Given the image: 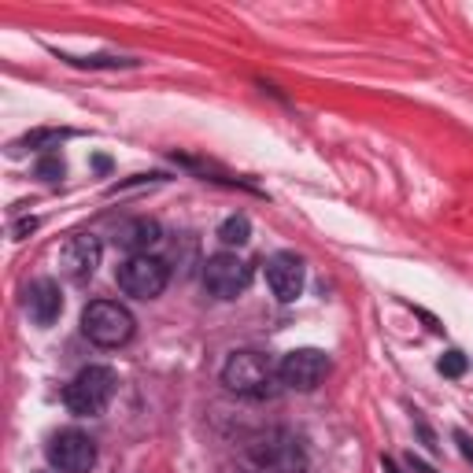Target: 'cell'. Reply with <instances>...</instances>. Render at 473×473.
<instances>
[{"label":"cell","mask_w":473,"mask_h":473,"mask_svg":"<svg viewBox=\"0 0 473 473\" xmlns=\"http://www.w3.org/2000/svg\"><path fill=\"white\" fill-rule=\"evenodd\" d=\"M166 263L156 259V255H129L122 266H119V289L133 299H156L163 289H166Z\"/></svg>","instance_id":"obj_4"},{"label":"cell","mask_w":473,"mask_h":473,"mask_svg":"<svg viewBox=\"0 0 473 473\" xmlns=\"http://www.w3.org/2000/svg\"><path fill=\"white\" fill-rule=\"evenodd\" d=\"M33 229H38V219H30V222H19V226H15L19 236H22V233H33Z\"/></svg>","instance_id":"obj_20"},{"label":"cell","mask_w":473,"mask_h":473,"mask_svg":"<svg viewBox=\"0 0 473 473\" xmlns=\"http://www.w3.org/2000/svg\"><path fill=\"white\" fill-rule=\"evenodd\" d=\"M67 138H75V129H33V133H26V138H22V145H30V148H52V145H59Z\"/></svg>","instance_id":"obj_14"},{"label":"cell","mask_w":473,"mask_h":473,"mask_svg":"<svg viewBox=\"0 0 473 473\" xmlns=\"http://www.w3.org/2000/svg\"><path fill=\"white\" fill-rule=\"evenodd\" d=\"M219 241H222L226 248L248 245V241H252V222H248V215H229V219L219 226Z\"/></svg>","instance_id":"obj_13"},{"label":"cell","mask_w":473,"mask_h":473,"mask_svg":"<svg viewBox=\"0 0 473 473\" xmlns=\"http://www.w3.org/2000/svg\"><path fill=\"white\" fill-rule=\"evenodd\" d=\"M26 311L38 326H52L63 311V296H59V285L41 278V281H30L26 289Z\"/></svg>","instance_id":"obj_12"},{"label":"cell","mask_w":473,"mask_h":473,"mask_svg":"<svg viewBox=\"0 0 473 473\" xmlns=\"http://www.w3.org/2000/svg\"><path fill=\"white\" fill-rule=\"evenodd\" d=\"M274 381H281L278 366L270 362L266 355H259V352H236L222 366V385L233 396H248V399L274 396Z\"/></svg>","instance_id":"obj_1"},{"label":"cell","mask_w":473,"mask_h":473,"mask_svg":"<svg viewBox=\"0 0 473 473\" xmlns=\"http://www.w3.org/2000/svg\"><path fill=\"white\" fill-rule=\"evenodd\" d=\"M133 329H138V322H133V315L115 299H93L89 308L82 311V333L89 336L96 348H122V344H129Z\"/></svg>","instance_id":"obj_3"},{"label":"cell","mask_w":473,"mask_h":473,"mask_svg":"<svg viewBox=\"0 0 473 473\" xmlns=\"http://www.w3.org/2000/svg\"><path fill=\"white\" fill-rule=\"evenodd\" d=\"M381 466H385V473H399V466L392 459H381Z\"/></svg>","instance_id":"obj_21"},{"label":"cell","mask_w":473,"mask_h":473,"mask_svg":"<svg viewBox=\"0 0 473 473\" xmlns=\"http://www.w3.org/2000/svg\"><path fill=\"white\" fill-rule=\"evenodd\" d=\"M63 174H67V166H63V159H59V156H45V159L38 163V178H41V182H49V185L63 182Z\"/></svg>","instance_id":"obj_17"},{"label":"cell","mask_w":473,"mask_h":473,"mask_svg":"<svg viewBox=\"0 0 473 473\" xmlns=\"http://www.w3.org/2000/svg\"><path fill=\"white\" fill-rule=\"evenodd\" d=\"M255 455V473H303L308 469V459H303L299 444L289 441V436H266L252 448Z\"/></svg>","instance_id":"obj_8"},{"label":"cell","mask_w":473,"mask_h":473,"mask_svg":"<svg viewBox=\"0 0 473 473\" xmlns=\"http://www.w3.org/2000/svg\"><path fill=\"white\" fill-rule=\"evenodd\" d=\"M407 466H411V469H415V473H436V469H433V466H429V462H422V459H418V455H415V451H411V455H407Z\"/></svg>","instance_id":"obj_19"},{"label":"cell","mask_w":473,"mask_h":473,"mask_svg":"<svg viewBox=\"0 0 473 473\" xmlns=\"http://www.w3.org/2000/svg\"><path fill=\"white\" fill-rule=\"evenodd\" d=\"M45 455H49V466L59 473H89L96 466V444L78 429L56 433L45 448Z\"/></svg>","instance_id":"obj_6"},{"label":"cell","mask_w":473,"mask_h":473,"mask_svg":"<svg viewBox=\"0 0 473 473\" xmlns=\"http://www.w3.org/2000/svg\"><path fill=\"white\" fill-rule=\"evenodd\" d=\"M455 444H459V451L466 455V462H473V436L459 429V433H455Z\"/></svg>","instance_id":"obj_18"},{"label":"cell","mask_w":473,"mask_h":473,"mask_svg":"<svg viewBox=\"0 0 473 473\" xmlns=\"http://www.w3.org/2000/svg\"><path fill=\"white\" fill-rule=\"evenodd\" d=\"M266 285L281 303H292L303 292V259L292 252H278L266 263Z\"/></svg>","instance_id":"obj_10"},{"label":"cell","mask_w":473,"mask_h":473,"mask_svg":"<svg viewBox=\"0 0 473 473\" xmlns=\"http://www.w3.org/2000/svg\"><path fill=\"white\" fill-rule=\"evenodd\" d=\"M115 388H119V378H115L112 366H85L82 374L63 388V403L71 415L93 418V415H104Z\"/></svg>","instance_id":"obj_2"},{"label":"cell","mask_w":473,"mask_h":473,"mask_svg":"<svg viewBox=\"0 0 473 473\" xmlns=\"http://www.w3.org/2000/svg\"><path fill=\"white\" fill-rule=\"evenodd\" d=\"M100 241L93 233H75V236H67V245L59 248V270L71 281H89L96 274V266H100Z\"/></svg>","instance_id":"obj_9"},{"label":"cell","mask_w":473,"mask_h":473,"mask_svg":"<svg viewBox=\"0 0 473 473\" xmlns=\"http://www.w3.org/2000/svg\"><path fill=\"white\" fill-rule=\"evenodd\" d=\"M466 366H469V362H466V355H462V352H455V348H451V352H444V355H441V362H436V370H441L444 378H462V374H466Z\"/></svg>","instance_id":"obj_16"},{"label":"cell","mask_w":473,"mask_h":473,"mask_svg":"<svg viewBox=\"0 0 473 473\" xmlns=\"http://www.w3.org/2000/svg\"><path fill=\"white\" fill-rule=\"evenodd\" d=\"M59 59H67V63H75V67H138V59H119V56H59Z\"/></svg>","instance_id":"obj_15"},{"label":"cell","mask_w":473,"mask_h":473,"mask_svg":"<svg viewBox=\"0 0 473 473\" xmlns=\"http://www.w3.org/2000/svg\"><path fill=\"white\" fill-rule=\"evenodd\" d=\"M252 285V266L236 252H219L204 263V289L215 299H236Z\"/></svg>","instance_id":"obj_5"},{"label":"cell","mask_w":473,"mask_h":473,"mask_svg":"<svg viewBox=\"0 0 473 473\" xmlns=\"http://www.w3.org/2000/svg\"><path fill=\"white\" fill-rule=\"evenodd\" d=\"M329 374V359L318 352V348H296L281 359L278 366V378L285 388H296V392H315L322 385V378Z\"/></svg>","instance_id":"obj_7"},{"label":"cell","mask_w":473,"mask_h":473,"mask_svg":"<svg viewBox=\"0 0 473 473\" xmlns=\"http://www.w3.org/2000/svg\"><path fill=\"white\" fill-rule=\"evenodd\" d=\"M163 241V229L156 219H126L115 229V245L129 255H148V248H156Z\"/></svg>","instance_id":"obj_11"}]
</instances>
